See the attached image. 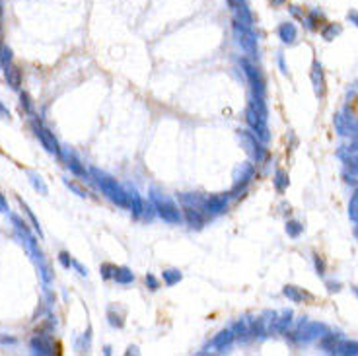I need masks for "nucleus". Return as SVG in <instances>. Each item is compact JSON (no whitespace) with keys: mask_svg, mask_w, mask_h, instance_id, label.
Instances as JSON below:
<instances>
[{"mask_svg":"<svg viewBox=\"0 0 358 356\" xmlns=\"http://www.w3.org/2000/svg\"><path fill=\"white\" fill-rule=\"evenodd\" d=\"M278 35H280V39L284 41V43H294V39H296V35H298V32H296V26L294 24H282L280 28H278Z\"/></svg>","mask_w":358,"mask_h":356,"instance_id":"1","label":"nucleus"},{"mask_svg":"<svg viewBox=\"0 0 358 356\" xmlns=\"http://www.w3.org/2000/svg\"><path fill=\"white\" fill-rule=\"evenodd\" d=\"M337 33H341V28H339V26H335V24H329L325 30H323V37H325L327 41H331Z\"/></svg>","mask_w":358,"mask_h":356,"instance_id":"2","label":"nucleus"},{"mask_svg":"<svg viewBox=\"0 0 358 356\" xmlns=\"http://www.w3.org/2000/svg\"><path fill=\"white\" fill-rule=\"evenodd\" d=\"M342 352L344 354H358V342H344Z\"/></svg>","mask_w":358,"mask_h":356,"instance_id":"3","label":"nucleus"},{"mask_svg":"<svg viewBox=\"0 0 358 356\" xmlns=\"http://www.w3.org/2000/svg\"><path fill=\"white\" fill-rule=\"evenodd\" d=\"M288 10H290V12H292V16H296L298 20H304V14H302V12L298 10V6H290Z\"/></svg>","mask_w":358,"mask_h":356,"instance_id":"4","label":"nucleus"},{"mask_svg":"<svg viewBox=\"0 0 358 356\" xmlns=\"http://www.w3.org/2000/svg\"><path fill=\"white\" fill-rule=\"evenodd\" d=\"M288 230H290V234H292V236H298V234H300V224H296V222H292Z\"/></svg>","mask_w":358,"mask_h":356,"instance_id":"5","label":"nucleus"},{"mask_svg":"<svg viewBox=\"0 0 358 356\" xmlns=\"http://www.w3.org/2000/svg\"><path fill=\"white\" fill-rule=\"evenodd\" d=\"M348 20L358 28V12H348Z\"/></svg>","mask_w":358,"mask_h":356,"instance_id":"6","label":"nucleus"},{"mask_svg":"<svg viewBox=\"0 0 358 356\" xmlns=\"http://www.w3.org/2000/svg\"><path fill=\"white\" fill-rule=\"evenodd\" d=\"M350 169L358 173V160H352V162H350Z\"/></svg>","mask_w":358,"mask_h":356,"instance_id":"7","label":"nucleus"},{"mask_svg":"<svg viewBox=\"0 0 358 356\" xmlns=\"http://www.w3.org/2000/svg\"><path fill=\"white\" fill-rule=\"evenodd\" d=\"M273 4H284V0H273Z\"/></svg>","mask_w":358,"mask_h":356,"instance_id":"8","label":"nucleus"},{"mask_svg":"<svg viewBox=\"0 0 358 356\" xmlns=\"http://www.w3.org/2000/svg\"><path fill=\"white\" fill-rule=\"evenodd\" d=\"M0 22H2V0H0Z\"/></svg>","mask_w":358,"mask_h":356,"instance_id":"9","label":"nucleus"},{"mask_svg":"<svg viewBox=\"0 0 358 356\" xmlns=\"http://www.w3.org/2000/svg\"><path fill=\"white\" fill-rule=\"evenodd\" d=\"M356 294H358V290H356Z\"/></svg>","mask_w":358,"mask_h":356,"instance_id":"10","label":"nucleus"}]
</instances>
